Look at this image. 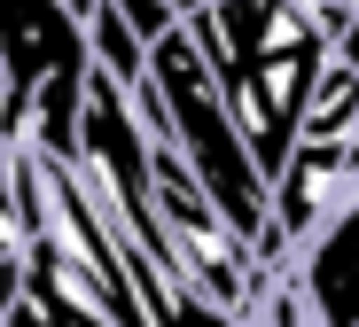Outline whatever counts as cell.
I'll return each mask as SVG.
<instances>
[{"label": "cell", "mask_w": 359, "mask_h": 327, "mask_svg": "<svg viewBox=\"0 0 359 327\" xmlns=\"http://www.w3.org/2000/svg\"><path fill=\"white\" fill-rule=\"evenodd\" d=\"M289 281H297V304L313 312V327H359V203L297 249Z\"/></svg>", "instance_id": "5"}, {"label": "cell", "mask_w": 359, "mask_h": 327, "mask_svg": "<svg viewBox=\"0 0 359 327\" xmlns=\"http://www.w3.org/2000/svg\"><path fill=\"white\" fill-rule=\"evenodd\" d=\"M336 55H344V62H351V71H359V16H351L344 32H336Z\"/></svg>", "instance_id": "7"}, {"label": "cell", "mask_w": 359, "mask_h": 327, "mask_svg": "<svg viewBox=\"0 0 359 327\" xmlns=\"http://www.w3.org/2000/svg\"><path fill=\"white\" fill-rule=\"evenodd\" d=\"M133 109L149 125V141L164 156H180V172L203 187V203L243 242H258V257H266V242H273V179L258 172L243 125H234V109H226L219 78L203 71V55H196L188 32H172L149 55V78L133 86Z\"/></svg>", "instance_id": "2"}, {"label": "cell", "mask_w": 359, "mask_h": 327, "mask_svg": "<svg viewBox=\"0 0 359 327\" xmlns=\"http://www.w3.org/2000/svg\"><path fill=\"white\" fill-rule=\"evenodd\" d=\"M164 8H172V16H180V24H196V16H203V8H219V0H164Z\"/></svg>", "instance_id": "8"}, {"label": "cell", "mask_w": 359, "mask_h": 327, "mask_svg": "<svg viewBox=\"0 0 359 327\" xmlns=\"http://www.w3.org/2000/svg\"><path fill=\"white\" fill-rule=\"evenodd\" d=\"M0 78H8L16 133L55 164H79L94 55H86V24L63 0H0Z\"/></svg>", "instance_id": "3"}, {"label": "cell", "mask_w": 359, "mask_h": 327, "mask_svg": "<svg viewBox=\"0 0 359 327\" xmlns=\"http://www.w3.org/2000/svg\"><path fill=\"white\" fill-rule=\"evenodd\" d=\"M359 203V71L336 55L328 78L305 109V133H297L281 179H273V242H266V265L289 273L297 249H305L320 226H336Z\"/></svg>", "instance_id": "4"}, {"label": "cell", "mask_w": 359, "mask_h": 327, "mask_svg": "<svg viewBox=\"0 0 359 327\" xmlns=\"http://www.w3.org/2000/svg\"><path fill=\"white\" fill-rule=\"evenodd\" d=\"M180 32L196 39L203 71L219 78L258 172L281 179L297 133H305V109H313L328 62H336V24L297 8V0H219V8H203Z\"/></svg>", "instance_id": "1"}, {"label": "cell", "mask_w": 359, "mask_h": 327, "mask_svg": "<svg viewBox=\"0 0 359 327\" xmlns=\"http://www.w3.org/2000/svg\"><path fill=\"white\" fill-rule=\"evenodd\" d=\"M297 8H313V16H328V24H336V32H344V24H351V16H359V0H297Z\"/></svg>", "instance_id": "6"}]
</instances>
